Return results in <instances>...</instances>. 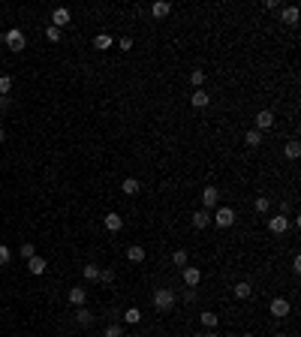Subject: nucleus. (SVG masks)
Segmentation results:
<instances>
[{"mask_svg": "<svg viewBox=\"0 0 301 337\" xmlns=\"http://www.w3.org/2000/svg\"><path fill=\"white\" fill-rule=\"evenodd\" d=\"M175 301H178V295H175V289H169V286H160L154 292V307H157V313H172L175 310Z\"/></svg>", "mask_w": 301, "mask_h": 337, "instance_id": "nucleus-1", "label": "nucleus"}, {"mask_svg": "<svg viewBox=\"0 0 301 337\" xmlns=\"http://www.w3.org/2000/svg\"><path fill=\"white\" fill-rule=\"evenodd\" d=\"M3 42H6V48H9V51H24V45H27L24 33H21V30H15V27L3 33Z\"/></svg>", "mask_w": 301, "mask_h": 337, "instance_id": "nucleus-2", "label": "nucleus"}, {"mask_svg": "<svg viewBox=\"0 0 301 337\" xmlns=\"http://www.w3.org/2000/svg\"><path fill=\"white\" fill-rule=\"evenodd\" d=\"M211 220H214L220 229H229V226H235V211H232V208H217Z\"/></svg>", "mask_w": 301, "mask_h": 337, "instance_id": "nucleus-3", "label": "nucleus"}, {"mask_svg": "<svg viewBox=\"0 0 301 337\" xmlns=\"http://www.w3.org/2000/svg\"><path fill=\"white\" fill-rule=\"evenodd\" d=\"M69 21H73V15H69V9L66 6H58L55 12H51V27H58V30H63Z\"/></svg>", "mask_w": 301, "mask_h": 337, "instance_id": "nucleus-4", "label": "nucleus"}, {"mask_svg": "<svg viewBox=\"0 0 301 337\" xmlns=\"http://www.w3.org/2000/svg\"><path fill=\"white\" fill-rule=\"evenodd\" d=\"M268 310H271V316H274V319H286V316H289V310H292V304H289L286 298H274Z\"/></svg>", "mask_w": 301, "mask_h": 337, "instance_id": "nucleus-5", "label": "nucleus"}, {"mask_svg": "<svg viewBox=\"0 0 301 337\" xmlns=\"http://www.w3.org/2000/svg\"><path fill=\"white\" fill-rule=\"evenodd\" d=\"M217 202H220V190L217 187H205L202 190V208L211 211V208H217Z\"/></svg>", "mask_w": 301, "mask_h": 337, "instance_id": "nucleus-6", "label": "nucleus"}, {"mask_svg": "<svg viewBox=\"0 0 301 337\" xmlns=\"http://www.w3.org/2000/svg\"><path fill=\"white\" fill-rule=\"evenodd\" d=\"M181 271H184V286L196 289L199 283H202V271H199V268H193V265H187V268H181Z\"/></svg>", "mask_w": 301, "mask_h": 337, "instance_id": "nucleus-7", "label": "nucleus"}, {"mask_svg": "<svg viewBox=\"0 0 301 337\" xmlns=\"http://www.w3.org/2000/svg\"><path fill=\"white\" fill-rule=\"evenodd\" d=\"M268 229H271L274 235H283V232H286V229H289V217H286V214H277V217H268Z\"/></svg>", "mask_w": 301, "mask_h": 337, "instance_id": "nucleus-8", "label": "nucleus"}, {"mask_svg": "<svg viewBox=\"0 0 301 337\" xmlns=\"http://www.w3.org/2000/svg\"><path fill=\"white\" fill-rule=\"evenodd\" d=\"M190 220H193V226H196V229H208V226H211V211L199 208V211H193V214H190Z\"/></svg>", "mask_w": 301, "mask_h": 337, "instance_id": "nucleus-9", "label": "nucleus"}, {"mask_svg": "<svg viewBox=\"0 0 301 337\" xmlns=\"http://www.w3.org/2000/svg\"><path fill=\"white\" fill-rule=\"evenodd\" d=\"M280 24H298V6H286V9H280Z\"/></svg>", "mask_w": 301, "mask_h": 337, "instance_id": "nucleus-10", "label": "nucleus"}, {"mask_svg": "<svg viewBox=\"0 0 301 337\" xmlns=\"http://www.w3.org/2000/svg\"><path fill=\"white\" fill-rule=\"evenodd\" d=\"M190 102L196 105V109H205V105L211 102V94H208V91H202V87H196V91H193V97H190Z\"/></svg>", "mask_w": 301, "mask_h": 337, "instance_id": "nucleus-11", "label": "nucleus"}, {"mask_svg": "<svg viewBox=\"0 0 301 337\" xmlns=\"http://www.w3.org/2000/svg\"><path fill=\"white\" fill-rule=\"evenodd\" d=\"M45 268H48V262H45L42 256L27 259V271H30V274H45Z\"/></svg>", "mask_w": 301, "mask_h": 337, "instance_id": "nucleus-12", "label": "nucleus"}, {"mask_svg": "<svg viewBox=\"0 0 301 337\" xmlns=\"http://www.w3.org/2000/svg\"><path fill=\"white\" fill-rule=\"evenodd\" d=\"M271 123H274V115H271L268 109H262V112L256 115V130H259V133H262V130H268Z\"/></svg>", "mask_w": 301, "mask_h": 337, "instance_id": "nucleus-13", "label": "nucleus"}, {"mask_svg": "<svg viewBox=\"0 0 301 337\" xmlns=\"http://www.w3.org/2000/svg\"><path fill=\"white\" fill-rule=\"evenodd\" d=\"M105 229H109V232H120V229H123V217L120 214H105Z\"/></svg>", "mask_w": 301, "mask_h": 337, "instance_id": "nucleus-14", "label": "nucleus"}, {"mask_svg": "<svg viewBox=\"0 0 301 337\" xmlns=\"http://www.w3.org/2000/svg\"><path fill=\"white\" fill-rule=\"evenodd\" d=\"M76 322L81 325V328H87V325H94V313L87 310V307H79L76 310Z\"/></svg>", "mask_w": 301, "mask_h": 337, "instance_id": "nucleus-15", "label": "nucleus"}, {"mask_svg": "<svg viewBox=\"0 0 301 337\" xmlns=\"http://www.w3.org/2000/svg\"><path fill=\"white\" fill-rule=\"evenodd\" d=\"M145 256H148V253H145V247H141V244H133L130 250H127V259L136 262V265H139V262H145Z\"/></svg>", "mask_w": 301, "mask_h": 337, "instance_id": "nucleus-16", "label": "nucleus"}, {"mask_svg": "<svg viewBox=\"0 0 301 337\" xmlns=\"http://www.w3.org/2000/svg\"><path fill=\"white\" fill-rule=\"evenodd\" d=\"M66 298H69V304L81 307V304H84V298H87V292H84L81 286H73V289H69V295H66Z\"/></svg>", "mask_w": 301, "mask_h": 337, "instance_id": "nucleus-17", "label": "nucleus"}, {"mask_svg": "<svg viewBox=\"0 0 301 337\" xmlns=\"http://www.w3.org/2000/svg\"><path fill=\"white\" fill-rule=\"evenodd\" d=\"M232 292H235V298H250V295H253V286H250L247 280H238Z\"/></svg>", "mask_w": 301, "mask_h": 337, "instance_id": "nucleus-18", "label": "nucleus"}, {"mask_svg": "<svg viewBox=\"0 0 301 337\" xmlns=\"http://www.w3.org/2000/svg\"><path fill=\"white\" fill-rule=\"evenodd\" d=\"M139 190H141V184L136 178H127V181L120 184V193H127V196H139Z\"/></svg>", "mask_w": 301, "mask_h": 337, "instance_id": "nucleus-19", "label": "nucleus"}, {"mask_svg": "<svg viewBox=\"0 0 301 337\" xmlns=\"http://www.w3.org/2000/svg\"><path fill=\"white\" fill-rule=\"evenodd\" d=\"M151 12H154V19H166V15L172 12V3L160 0V3H154V6H151Z\"/></svg>", "mask_w": 301, "mask_h": 337, "instance_id": "nucleus-20", "label": "nucleus"}, {"mask_svg": "<svg viewBox=\"0 0 301 337\" xmlns=\"http://www.w3.org/2000/svg\"><path fill=\"white\" fill-rule=\"evenodd\" d=\"M112 37H109V33H97V40H94V48L97 51H105V48H112Z\"/></svg>", "mask_w": 301, "mask_h": 337, "instance_id": "nucleus-21", "label": "nucleus"}, {"mask_svg": "<svg viewBox=\"0 0 301 337\" xmlns=\"http://www.w3.org/2000/svg\"><path fill=\"white\" fill-rule=\"evenodd\" d=\"M244 145H247V148H259V145H262V133H259V130H250V133L244 136Z\"/></svg>", "mask_w": 301, "mask_h": 337, "instance_id": "nucleus-22", "label": "nucleus"}, {"mask_svg": "<svg viewBox=\"0 0 301 337\" xmlns=\"http://www.w3.org/2000/svg\"><path fill=\"white\" fill-rule=\"evenodd\" d=\"M268 208H271V199H268V196H259V199L253 202V211H256V214H268Z\"/></svg>", "mask_w": 301, "mask_h": 337, "instance_id": "nucleus-23", "label": "nucleus"}, {"mask_svg": "<svg viewBox=\"0 0 301 337\" xmlns=\"http://www.w3.org/2000/svg\"><path fill=\"white\" fill-rule=\"evenodd\" d=\"M199 319H202V325H205L208 331H214V328H217V313H211V310H208V313H202Z\"/></svg>", "mask_w": 301, "mask_h": 337, "instance_id": "nucleus-24", "label": "nucleus"}, {"mask_svg": "<svg viewBox=\"0 0 301 337\" xmlns=\"http://www.w3.org/2000/svg\"><path fill=\"white\" fill-rule=\"evenodd\" d=\"M286 157H289V159H298V157H301V141H295V139L286 141Z\"/></svg>", "mask_w": 301, "mask_h": 337, "instance_id": "nucleus-25", "label": "nucleus"}, {"mask_svg": "<svg viewBox=\"0 0 301 337\" xmlns=\"http://www.w3.org/2000/svg\"><path fill=\"white\" fill-rule=\"evenodd\" d=\"M81 274H84V280H100V265H84V268H81Z\"/></svg>", "mask_w": 301, "mask_h": 337, "instance_id": "nucleus-26", "label": "nucleus"}, {"mask_svg": "<svg viewBox=\"0 0 301 337\" xmlns=\"http://www.w3.org/2000/svg\"><path fill=\"white\" fill-rule=\"evenodd\" d=\"M139 319H141V313H139V307H127V310H123V322H130V325H136V322H139Z\"/></svg>", "mask_w": 301, "mask_h": 337, "instance_id": "nucleus-27", "label": "nucleus"}, {"mask_svg": "<svg viewBox=\"0 0 301 337\" xmlns=\"http://www.w3.org/2000/svg\"><path fill=\"white\" fill-rule=\"evenodd\" d=\"M102 337H127V334H123V328H120L118 322H112V325H105V331H102Z\"/></svg>", "mask_w": 301, "mask_h": 337, "instance_id": "nucleus-28", "label": "nucleus"}, {"mask_svg": "<svg viewBox=\"0 0 301 337\" xmlns=\"http://www.w3.org/2000/svg\"><path fill=\"white\" fill-rule=\"evenodd\" d=\"M12 91V76H0V97H9Z\"/></svg>", "mask_w": 301, "mask_h": 337, "instance_id": "nucleus-29", "label": "nucleus"}, {"mask_svg": "<svg viewBox=\"0 0 301 337\" xmlns=\"http://www.w3.org/2000/svg\"><path fill=\"white\" fill-rule=\"evenodd\" d=\"M190 84L193 87H202L205 84V73H202V69H193V73H190Z\"/></svg>", "mask_w": 301, "mask_h": 337, "instance_id": "nucleus-30", "label": "nucleus"}, {"mask_svg": "<svg viewBox=\"0 0 301 337\" xmlns=\"http://www.w3.org/2000/svg\"><path fill=\"white\" fill-rule=\"evenodd\" d=\"M19 253H21V259H33V256H37V247H33L30 241H24V244H21V250H19Z\"/></svg>", "mask_w": 301, "mask_h": 337, "instance_id": "nucleus-31", "label": "nucleus"}, {"mask_svg": "<svg viewBox=\"0 0 301 337\" xmlns=\"http://www.w3.org/2000/svg\"><path fill=\"white\" fill-rule=\"evenodd\" d=\"M100 283L112 286V283H115V271H112V268H100Z\"/></svg>", "mask_w": 301, "mask_h": 337, "instance_id": "nucleus-32", "label": "nucleus"}, {"mask_svg": "<svg viewBox=\"0 0 301 337\" xmlns=\"http://www.w3.org/2000/svg\"><path fill=\"white\" fill-rule=\"evenodd\" d=\"M172 262L178 265V268H187V250H175V253H172Z\"/></svg>", "mask_w": 301, "mask_h": 337, "instance_id": "nucleus-33", "label": "nucleus"}, {"mask_svg": "<svg viewBox=\"0 0 301 337\" xmlns=\"http://www.w3.org/2000/svg\"><path fill=\"white\" fill-rule=\"evenodd\" d=\"M9 259H12V250L6 244H0V265H9Z\"/></svg>", "mask_w": 301, "mask_h": 337, "instance_id": "nucleus-34", "label": "nucleus"}, {"mask_svg": "<svg viewBox=\"0 0 301 337\" xmlns=\"http://www.w3.org/2000/svg\"><path fill=\"white\" fill-rule=\"evenodd\" d=\"M60 33H63V30H58V27H51V24H48L45 37H48V42H58V40H60Z\"/></svg>", "mask_w": 301, "mask_h": 337, "instance_id": "nucleus-35", "label": "nucleus"}, {"mask_svg": "<svg viewBox=\"0 0 301 337\" xmlns=\"http://www.w3.org/2000/svg\"><path fill=\"white\" fill-rule=\"evenodd\" d=\"M118 48H120V51H130V48H133V40H130V37H123V40L118 42Z\"/></svg>", "mask_w": 301, "mask_h": 337, "instance_id": "nucleus-36", "label": "nucleus"}, {"mask_svg": "<svg viewBox=\"0 0 301 337\" xmlns=\"http://www.w3.org/2000/svg\"><path fill=\"white\" fill-rule=\"evenodd\" d=\"M184 301H196V289H190V286H187V292H184Z\"/></svg>", "mask_w": 301, "mask_h": 337, "instance_id": "nucleus-37", "label": "nucleus"}, {"mask_svg": "<svg viewBox=\"0 0 301 337\" xmlns=\"http://www.w3.org/2000/svg\"><path fill=\"white\" fill-rule=\"evenodd\" d=\"M292 271H295V274L301 271V256H292Z\"/></svg>", "mask_w": 301, "mask_h": 337, "instance_id": "nucleus-38", "label": "nucleus"}, {"mask_svg": "<svg viewBox=\"0 0 301 337\" xmlns=\"http://www.w3.org/2000/svg\"><path fill=\"white\" fill-rule=\"evenodd\" d=\"M9 109V97H0V112H6Z\"/></svg>", "mask_w": 301, "mask_h": 337, "instance_id": "nucleus-39", "label": "nucleus"}, {"mask_svg": "<svg viewBox=\"0 0 301 337\" xmlns=\"http://www.w3.org/2000/svg\"><path fill=\"white\" fill-rule=\"evenodd\" d=\"M193 337H217L214 331H202V334H193Z\"/></svg>", "mask_w": 301, "mask_h": 337, "instance_id": "nucleus-40", "label": "nucleus"}, {"mask_svg": "<svg viewBox=\"0 0 301 337\" xmlns=\"http://www.w3.org/2000/svg\"><path fill=\"white\" fill-rule=\"evenodd\" d=\"M3 139H6V133H3V130H0V141H3Z\"/></svg>", "mask_w": 301, "mask_h": 337, "instance_id": "nucleus-41", "label": "nucleus"}, {"mask_svg": "<svg viewBox=\"0 0 301 337\" xmlns=\"http://www.w3.org/2000/svg\"><path fill=\"white\" fill-rule=\"evenodd\" d=\"M274 337H289V334H283V331H280V334H274Z\"/></svg>", "mask_w": 301, "mask_h": 337, "instance_id": "nucleus-42", "label": "nucleus"}, {"mask_svg": "<svg viewBox=\"0 0 301 337\" xmlns=\"http://www.w3.org/2000/svg\"><path fill=\"white\" fill-rule=\"evenodd\" d=\"M241 337H253V334H250V331H247V334H241Z\"/></svg>", "mask_w": 301, "mask_h": 337, "instance_id": "nucleus-43", "label": "nucleus"}, {"mask_svg": "<svg viewBox=\"0 0 301 337\" xmlns=\"http://www.w3.org/2000/svg\"><path fill=\"white\" fill-rule=\"evenodd\" d=\"M0 42H3V33H0Z\"/></svg>", "mask_w": 301, "mask_h": 337, "instance_id": "nucleus-44", "label": "nucleus"}]
</instances>
